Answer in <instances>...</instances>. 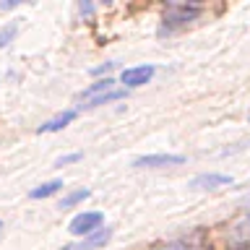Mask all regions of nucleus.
I'll return each mask as SVG.
<instances>
[{
    "instance_id": "nucleus-10",
    "label": "nucleus",
    "mask_w": 250,
    "mask_h": 250,
    "mask_svg": "<svg viewBox=\"0 0 250 250\" xmlns=\"http://www.w3.org/2000/svg\"><path fill=\"white\" fill-rule=\"evenodd\" d=\"M62 188V180H50V183H42L39 188H34V190L29 193V198H34V201H39V198H50V195H55Z\"/></svg>"
},
{
    "instance_id": "nucleus-3",
    "label": "nucleus",
    "mask_w": 250,
    "mask_h": 250,
    "mask_svg": "<svg viewBox=\"0 0 250 250\" xmlns=\"http://www.w3.org/2000/svg\"><path fill=\"white\" fill-rule=\"evenodd\" d=\"M185 156L183 154H148V156H138L133 162V167H148V169H156V167H177L183 164Z\"/></svg>"
},
{
    "instance_id": "nucleus-14",
    "label": "nucleus",
    "mask_w": 250,
    "mask_h": 250,
    "mask_svg": "<svg viewBox=\"0 0 250 250\" xmlns=\"http://www.w3.org/2000/svg\"><path fill=\"white\" fill-rule=\"evenodd\" d=\"M154 250H201V248L185 245V242H169V245H162V248H154Z\"/></svg>"
},
{
    "instance_id": "nucleus-5",
    "label": "nucleus",
    "mask_w": 250,
    "mask_h": 250,
    "mask_svg": "<svg viewBox=\"0 0 250 250\" xmlns=\"http://www.w3.org/2000/svg\"><path fill=\"white\" fill-rule=\"evenodd\" d=\"M109 240H112V229H109V227H104V229H97L94 234H89V237L73 242V245H65L62 250H99V248H104Z\"/></svg>"
},
{
    "instance_id": "nucleus-18",
    "label": "nucleus",
    "mask_w": 250,
    "mask_h": 250,
    "mask_svg": "<svg viewBox=\"0 0 250 250\" xmlns=\"http://www.w3.org/2000/svg\"><path fill=\"white\" fill-rule=\"evenodd\" d=\"M0 232H3V222H0Z\"/></svg>"
},
{
    "instance_id": "nucleus-9",
    "label": "nucleus",
    "mask_w": 250,
    "mask_h": 250,
    "mask_svg": "<svg viewBox=\"0 0 250 250\" xmlns=\"http://www.w3.org/2000/svg\"><path fill=\"white\" fill-rule=\"evenodd\" d=\"M115 89V81L109 76H104L102 81H94L89 89H83L81 94H78V99L81 102H89V99H94V97H102V94H107V91H112Z\"/></svg>"
},
{
    "instance_id": "nucleus-13",
    "label": "nucleus",
    "mask_w": 250,
    "mask_h": 250,
    "mask_svg": "<svg viewBox=\"0 0 250 250\" xmlns=\"http://www.w3.org/2000/svg\"><path fill=\"white\" fill-rule=\"evenodd\" d=\"M16 34H19V23H16V21L5 23V26L0 29V50H3V47H8V44H11Z\"/></svg>"
},
{
    "instance_id": "nucleus-12",
    "label": "nucleus",
    "mask_w": 250,
    "mask_h": 250,
    "mask_svg": "<svg viewBox=\"0 0 250 250\" xmlns=\"http://www.w3.org/2000/svg\"><path fill=\"white\" fill-rule=\"evenodd\" d=\"M89 195H91V190H86V188H81V190H73V193H68V195H62V201H60V208H73L76 203L86 201Z\"/></svg>"
},
{
    "instance_id": "nucleus-16",
    "label": "nucleus",
    "mask_w": 250,
    "mask_h": 250,
    "mask_svg": "<svg viewBox=\"0 0 250 250\" xmlns=\"http://www.w3.org/2000/svg\"><path fill=\"white\" fill-rule=\"evenodd\" d=\"M115 68V62H104V65H99V68H94L91 70V73L94 76H102V73H109V70H112Z\"/></svg>"
},
{
    "instance_id": "nucleus-1",
    "label": "nucleus",
    "mask_w": 250,
    "mask_h": 250,
    "mask_svg": "<svg viewBox=\"0 0 250 250\" xmlns=\"http://www.w3.org/2000/svg\"><path fill=\"white\" fill-rule=\"evenodd\" d=\"M102 224H104V214H102V211H83V214H76L70 219L68 232L83 240V237H89V234H94L97 229H102Z\"/></svg>"
},
{
    "instance_id": "nucleus-17",
    "label": "nucleus",
    "mask_w": 250,
    "mask_h": 250,
    "mask_svg": "<svg viewBox=\"0 0 250 250\" xmlns=\"http://www.w3.org/2000/svg\"><path fill=\"white\" fill-rule=\"evenodd\" d=\"M78 11H81V16H91L94 13V5L91 3H81V5H78Z\"/></svg>"
},
{
    "instance_id": "nucleus-4",
    "label": "nucleus",
    "mask_w": 250,
    "mask_h": 250,
    "mask_svg": "<svg viewBox=\"0 0 250 250\" xmlns=\"http://www.w3.org/2000/svg\"><path fill=\"white\" fill-rule=\"evenodd\" d=\"M156 73V68L154 65H138V68H125L123 70V76H120V81L128 86V89H138V86H144L148 83L154 78Z\"/></svg>"
},
{
    "instance_id": "nucleus-11",
    "label": "nucleus",
    "mask_w": 250,
    "mask_h": 250,
    "mask_svg": "<svg viewBox=\"0 0 250 250\" xmlns=\"http://www.w3.org/2000/svg\"><path fill=\"white\" fill-rule=\"evenodd\" d=\"M125 97H128V91H125V89H112V91L102 94V97L89 99L83 107H99V104H107V102H117V99H125Z\"/></svg>"
},
{
    "instance_id": "nucleus-15",
    "label": "nucleus",
    "mask_w": 250,
    "mask_h": 250,
    "mask_svg": "<svg viewBox=\"0 0 250 250\" xmlns=\"http://www.w3.org/2000/svg\"><path fill=\"white\" fill-rule=\"evenodd\" d=\"M78 159H81V154H65V156H60V159L58 162H55V164H58V167H65V164H73V162H78Z\"/></svg>"
},
{
    "instance_id": "nucleus-6",
    "label": "nucleus",
    "mask_w": 250,
    "mask_h": 250,
    "mask_svg": "<svg viewBox=\"0 0 250 250\" xmlns=\"http://www.w3.org/2000/svg\"><path fill=\"white\" fill-rule=\"evenodd\" d=\"M222 185H232V177L219 175V172H203V175H195L190 180V188H195V190H214Z\"/></svg>"
},
{
    "instance_id": "nucleus-8",
    "label": "nucleus",
    "mask_w": 250,
    "mask_h": 250,
    "mask_svg": "<svg viewBox=\"0 0 250 250\" xmlns=\"http://www.w3.org/2000/svg\"><path fill=\"white\" fill-rule=\"evenodd\" d=\"M229 242H234V245H242V242H250V214H245L242 219H237V222L232 224L229 229Z\"/></svg>"
},
{
    "instance_id": "nucleus-2",
    "label": "nucleus",
    "mask_w": 250,
    "mask_h": 250,
    "mask_svg": "<svg viewBox=\"0 0 250 250\" xmlns=\"http://www.w3.org/2000/svg\"><path fill=\"white\" fill-rule=\"evenodd\" d=\"M195 13H198V8H188V5H175V11L164 16V26L159 34H169V31H175L177 26H185L188 21L195 19Z\"/></svg>"
},
{
    "instance_id": "nucleus-7",
    "label": "nucleus",
    "mask_w": 250,
    "mask_h": 250,
    "mask_svg": "<svg viewBox=\"0 0 250 250\" xmlns=\"http://www.w3.org/2000/svg\"><path fill=\"white\" fill-rule=\"evenodd\" d=\"M76 120V109H65V112H60V115H55L52 120H47V123H42L39 125V136H42V133H58V130H62L65 128L68 123H73Z\"/></svg>"
}]
</instances>
